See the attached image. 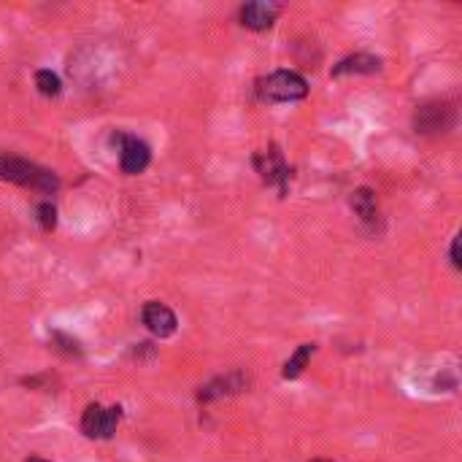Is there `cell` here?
<instances>
[{
    "mask_svg": "<svg viewBox=\"0 0 462 462\" xmlns=\"http://www.w3.org/2000/svg\"><path fill=\"white\" fill-rule=\"evenodd\" d=\"M28 462H49V459H44V457H31Z\"/></svg>",
    "mask_w": 462,
    "mask_h": 462,
    "instance_id": "ac0fdd59",
    "label": "cell"
},
{
    "mask_svg": "<svg viewBox=\"0 0 462 462\" xmlns=\"http://www.w3.org/2000/svg\"><path fill=\"white\" fill-rule=\"evenodd\" d=\"M122 405H103V403H90L82 414L79 430L90 440H111L117 435V427L122 422Z\"/></svg>",
    "mask_w": 462,
    "mask_h": 462,
    "instance_id": "5b68a950",
    "label": "cell"
},
{
    "mask_svg": "<svg viewBox=\"0 0 462 462\" xmlns=\"http://www.w3.org/2000/svg\"><path fill=\"white\" fill-rule=\"evenodd\" d=\"M36 222H39V227L44 230V233H52V230L57 227V205L52 203V197H44L36 205Z\"/></svg>",
    "mask_w": 462,
    "mask_h": 462,
    "instance_id": "9a60e30c",
    "label": "cell"
},
{
    "mask_svg": "<svg viewBox=\"0 0 462 462\" xmlns=\"http://www.w3.org/2000/svg\"><path fill=\"white\" fill-rule=\"evenodd\" d=\"M141 322L154 338H170L179 330V317L173 314L170 306H165L160 301H149L141 309Z\"/></svg>",
    "mask_w": 462,
    "mask_h": 462,
    "instance_id": "9c48e42d",
    "label": "cell"
},
{
    "mask_svg": "<svg viewBox=\"0 0 462 462\" xmlns=\"http://www.w3.org/2000/svg\"><path fill=\"white\" fill-rule=\"evenodd\" d=\"M33 82H36V90L44 95V98H60L63 95V79L52 71V68H39L33 74Z\"/></svg>",
    "mask_w": 462,
    "mask_h": 462,
    "instance_id": "4fadbf2b",
    "label": "cell"
},
{
    "mask_svg": "<svg viewBox=\"0 0 462 462\" xmlns=\"http://www.w3.org/2000/svg\"><path fill=\"white\" fill-rule=\"evenodd\" d=\"M249 387H252V379L247 370H227L222 376H214L211 381H205L197 389V403H214L222 397H233V395L247 392Z\"/></svg>",
    "mask_w": 462,
    "mask_h": 462,
    "instance_id": "52a82bcc",
    "label": "cell"
},
{
    "mask_svg": "<svg viewBox=\"0 0 462 462\" xmlns=\"http://www.w3.org/2000/svg\"><path fill=\"white\" fill-rule=\"evenodd\" d=\"M284 9L279 4H268V0H255V4H244L239 9V22L252 33H266L276 25L279 14Z\"/></svg>",
    "mask_w": 462,
    "mask_h": 462,
    "instance_id": "ba28073f",
    "label": "cell"
},
{
    "mask_svg": "<svg viewBox=\"0 0 462 462\" xmlns=\"http://www.w3.org/2000/svg\"><path fill=\"white\" fill-rule=\"evenodd\" d=\"M252 165H255V170H257V176L263 179V184H266V187L279 189V195H282V197H287V195H290L292 168H290V162H287L284 152H282L276 144H271L268 149L255 152Z\"/></svg>",
    "mask_w": 462,
    "mask_h": 462,
    "instance_id": "3957f363",
    "label": "cell"
},
{
    "mask_svg": "<svg viewBox=\"0 0 462 462\" xmlns=\"http://www.w3.org/2000/svg\"><path fill=\"white\" fill-rule=\"evenodd\" d=\"M0 181H9V184H17L22 189H31V192H39L44 197L49 195H57L60 189V176L33 160H25V157H17V154H6L0 152Z\"/></svg>",
    "mask_w": 462,
    "mask_h": 462,
    "instance_id": "6da1fadb",
    "label": "cell"
},
{
    "mask_svg": "<svg viewBox=\"0 0 462 462\" xmlns=\"http://www.w3.org/2000/svg\"><path fill=\"white\" fill-rule=\"evenodd\" d=\"M457 125V106L451 100H427L414 111V130L419 135H446Z\"/></svg>",
    "mask_w": 462,
    "mask_h": 462,
    "instance_id": "277c9868",
    "label": "cell"
},
{
    "mask_svg": "<svg viewBox=\"0 0 462 462\" xmlns=\"http://www.w3.org/2000/svg\"><path fill=\"white\" fill-rule=\"evenodd\" d=\"M381 71V57L376 55H368V52H357V55H349L344 60H338L330 71L333 79H341V76H370V74H379Z\"/></svg>",
    "mask_w": 462,
    "mask_h": 462,
    "instance_id": "30bf717a",
    "label": "cell"
},
{
    "mask_svg": "<svg viewBox=\"0 0 462 462\" xmlns=\"http://www.w3.org/2000/svg\"><path fill=\"white\" fill-rule=\"evenodd\" d=\"M309 462H336V459H327V457H314V459H309Z\"/></svg>",
    "mask_w": 462,
    "mask_h": 462,
    "instance_id": "e0dca14e",
    "label": "cell"
},
{
    "mask_svg": "<svg viewBox=\"0 0 462 462\" xmlns=\"http://www.w3.org/2000/svg\"><path fill=\"white\" fill-rule=\"evenodd\" d=\"M314 352H317V344H301V346L295 349V354L284 362V368H282V379H287V381L298 379V376L309 368V362H311Z\"/></svg>",
    "mask_w": 462,
    "mask_h": 462,
    "instance_id": "7c38bea8",
    "label": "cell"
},
{
    "mask_svg": "<svg viewBox=\"0 0 462 462\" xmlns=\"http://www.w3.org/2000/svg\"><path fill=\"white\" fill-rule=\"evenodd\" d=\"M349 205L352 211L360 216V222L370 230H376V224L381 222L379 216V200H376V192L370 187H357L352 195H349Z\"/></svg>",
    "mask_w": 462,
    "mask_h": 462,
    "instance_id": "8fae6325",
    "label": "cell"
},
{
    "mask_svg": "<svg viewBox=\"0 0 462 462\" xmlns=\"http://www.w3.org/2000/svg\"><path fill=\"white\" fill-rule=\"evenodd\" d=\"M111 144L119 152V168H122V173L138 176V173H144L152 165V149L138 135L125 133V130H114L111 133Z\"/></svg>",
    "mask_w": 462,
    "mask_h": 462,
    "instance_id": "8992f818",
    "label": "cell"
},
{
    "mask_svg": "<svg viewBox=\"0 0 462 462\" xmlns=\"http://www.w3.org/2000/svg\"><path fill=\"white\" fill-rule=\"evenodd\" d=\"M49 344H52V349H55L57 354H63V357H68V360H74V357H82V354H84L82 341H79V338H74V336H68V333H63V330H55V333L49 336Z\"/></svg>",
    "mask_w": 462,
    "mask_h": 462,
    "instance_id": "5bb4252c",
    "label": "cell"
},
{
    "mask_svg": "<svg viewBox=\"0 0 462 462\" xmlns=\"http://www.w3.org/2000/svg\"><path fill=\"white\" fill-rule=\"evenodd\" d=\"M449 263H451V268H454V271H459V268H462V260H459V236H454V239H451V247H449Z\"/></svg>",
    "mask_w": 462,
    "mask_h": 462,
    "instance_id": "2e32d148",
    "label": "cell"
},
{
    "mask_svg": "<svg viewBox=\"0 0 462 462\" xmlns=\"http://www.w3.org/2000/svg\"><path fill=\"white\" fill-rule=\"evenodd\" d=\"M255 95L260 103H298L309 95V82L298 71H274L255 82Z\"/></svg>",
    "mask_w": 462,
    "mask_h": 462,
    "instance_id": "7a4b0ae2",
    "label": "cell"
}]
</instances>
